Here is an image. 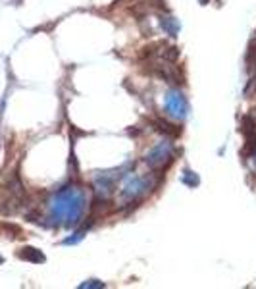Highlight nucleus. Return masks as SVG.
<instances>
[{
    "instance_id": "1",
    "label": "nucleus",
    "mask_w": 256,
    "mask_h": 289,
    "mask_svg": "<svg viewBox=\"0 0 256 289\" xmlns=\"http://www.w3.org/2000/svg\"><path fill=\"white\" fill-rule=\"evenodd\" d=\"M85 212V195L79 187L60 189L48 204V220L52 226H77Z\"/></svg>"
},
{
    "instance_id": "2",
    "label": "nucleus",
    "mask_w": 256,
    "mask_h": 289,
    "mask_svg": "<svg viewBox=\"0 0 256 289\" xmlns=\"http://www.w3.org/2000/svg\"><path fill=\"white\" fill-rule=\"evenodd\" d=\"M164 106H166V114L173 118V120H185L187 114H189L187 99L183 97V93L179 89H171V91L166 93Z\"/></svg>"
},
{
    "instance_id": "3",
    "label": "nucleus",
    "mask_w": 256,
    "mask_h": 289,
    "mask_svg": "<svg viewBox=\"0 0 256 289\" xmlns=\"http://www.w3.org/2000/svg\"><path fill=\"white\" fill-rule=\"evenodd\" d=\"M171 154H173V144L168 141V139H164V141H160L156 143L146 154H144V162L150 166V168H162L166 162H170L171 160Z\"/></svg>"
},
{
    "instance_id": "4",
    "label": "nucleus",
    "mask_w": 256,
    "mask_h": 289,
    "mask_svg": "<svg viewBox=\"0 0 256 289\" xmlns=\"http://www.w3.org/2000/svg\"><path fill=\"white\" fill-rule=\"evenodd\" d=\"M150 181L148 177H139V175H128L124 181V189H122V197L124 199H137L142 193H146L150 189Z\"/></svg>"
},
{
    "instance_id": "5",
    "label": "nucleus",
    "mask_w": 256,
    "mask_h": 289,
    "mask_svg": "<svg viewBox=\"0 0 256 289\" xmlns=\"http://www.w3.org/2000/svg\"><path fill=\"white\" fill-rule=\"evenodd\" d=\"M19 259L35 262V264H41V262H44V255L39 251V249H35V247H25V249H21Z\"/></svg>"
},
{
    "instance_id": "6",
    "label": "nucleus",
    "mask_w": 256,
    "mask_h": 289,
    "mask_svg": "<svg viewBox=\"0 0 256 289\" xmlns=\"http://www.w3.org/2000/svg\"><path fill=\"white\" fill-rule=\"evenodd\" d=\"M160 25H162V29H164L170 37H177V33H179V21H177L175 17L162 15V17H160Z\"/></svg>"
},
{
    "instance_id": "7",
    "label": "nucleus",
    "mask_w": 256,
    "mask_h": 289,
    "mask_svg": "<svg viewBox=\"0 0 256 289\" xmlns=\"http://www.w3.org/2000/svg\"><path fill=\"white\" fill-rule=\"evenodd\" d=\"M181 181L185 183L187 187H197L200 183V177L195 172H191V170H183V173H181Z\"/></svg>"
},
{
    "instance_id": "8",
    "label": "nucleus",
    "mask_w": 256,
    "mask_h": 289,
    "mask_svg": "<svg viewBox=\"0 0 256 289\" xmlns=\"http://www.w3.org/2000/svg\"><path fill=\"white\" fill-rule=\"evenodd\" d=\"M83 235H85V231L83 230L75 231L71 237H66V239H64V245H75V243H79V241L83 239Z\"/></svg>"
},
{
    "instance_id": "9",
    "label": "nucleus",
    "mask_w": 256,
    "mask_h": 289,
    "mask_svg": "<svg viewBox=\"0 0 256 289\" xmlns=\"http://www.w3.org/2000/svg\"><path fill=\"white\" fill-rule=\"evenodd\" d=\"M162 56L166 58V60H170V62H173V60H177V56H179V50L175 46H170V48H166L162 52Z\"/></svg>"
},
{
    "instance_id": "10",
    "label": "nucleus",
    "mask_w": 256,
    "mask_h": 289,
    "mask_svg": "<svg viewBox=\"0 0 256 289\" xmlns=\"http://www.w3.org/2000/svg\"><path fill=\"white\" fill-rule=\"evenodd\" d=\"M81 289H100L104 288V282H99V280H89V282H83L81 286H79Z\"/></svg>"
},
{
    "instance_id": "11",
    "label": "nucleus",
    "mask_w": 256,
    "mask_h": 289,
    "mask_svg": "<svg viewBox=\"0 0 256 289\" xmlns=\"http://www.w3.org/2000/svg\"><path fill=\"white\" fill-rule=\"evenodd\" d=\"M200 4H208V2H210V0H199Z\"/></svg>"
},
{
    "instance_id": "12",
    "label": "nucleus",
    "mask_w": 256,
    "mask_h": 289,
    "mask_svg": "<svg viewBox=\"0 0 256 289\" xmlns=\"http://www.w3.org/2000/svg\"><path fill=\"white\" fill-rule=\"evenodd\" d=\"M2 262H4V259H2V257H0V264H2Z\"/></svg>"
}]
</instances>
